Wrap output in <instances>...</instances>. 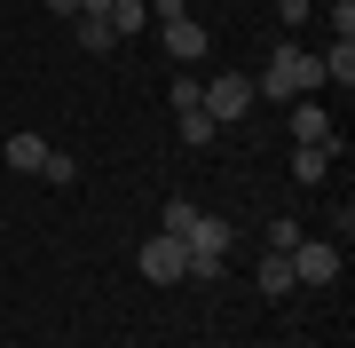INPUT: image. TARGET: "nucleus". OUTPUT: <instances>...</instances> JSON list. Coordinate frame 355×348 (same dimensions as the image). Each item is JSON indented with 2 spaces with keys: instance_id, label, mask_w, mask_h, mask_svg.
<instances>
[{
  "instance_id": "obj_10",
  "label": "nucleus",
  "mask_w": 355,
  "mask_h": 348,
  "mask_svg": "<svg viewBox=\"0 0 355 348\" xmlns=\"http://www.w3.org/2000/svg\"><path fill=\"white\" fill-rule=\"evenodd\" d=\"M103 24H111L119 40H135L142 24H150V8H142V0H111V16H103Z\"/></svg>"
},
{
  "instance_id": "obj_7",
  "label": "nucleus",
  "mask_w": 355,
  "mask_h": 348,
  "mask_svg": "<svg viewBox=\"0 0 355 348\" xmlns=\"http://www.w3.org/2000/svg\"><path fill=\"white\" fill-rule=\"evenodd\" d=\"M331 158H340V142H300V151H292V182H324Z\"/></svg>"
},
{
  "instance_id": "obj_6",
  "label": "nucleus",
  "mask_w": 355,
  "mask_h": 348,
  "mask_svg": "<svg viewBox=\"0 0 355 348\" xmlns=\"http://www.w3.org/2000/svg\"><path fill=\"white\" fill-rule=\"evenodd\" d=\"M166 56H174V64H198L205 56V24L198 16H174V24H166Z\"/></svg>"
},
{
  "instance_id": "obj_14",
  "label": "nucleus",
  "mask_w": 355,
  "mask_h": 348,
  "mask_svg": "<svg viewBox=\"0 0 355 348\" xmlns=\"http://www.w3.org/2000/svg\"><path fill=\"white\" fill-rule=\"evenodd\" d=\"M190 222H198V206H190V198H166V214H158V230H166V238H182Z\"/></svg>"
},
{
  "instance_id": "obj_13",
  "label": "nucleus",
  "mask_w": 355,
  "mask_h": 348,
  "mask_svg": "<svg viewBox=\"0 0 355 348\" xmlns=\"http://www.w3.org/2000/svg\"><path fill=\"white\" fill-rule=\"evenodd\" d=\"M79 48H87V56H111V48H119V32L103 24V16H79Z\"/></svg>"
},
{
  "instance_id": "obj_12",
  "label": "nucleus",
  "mask_w": 355,
  "mask_h": 348,
  "mask_svg": "<svg viewBox=\"0 0 355 348\" xmlns=\"http://www.w3.org/2000/svg\"><path fill=\"white\" fill-rule=\"evenodd\" d=\"M316 64H324V79H340V88H347V79H355V40H331Z\"/></svg>"
},
{
  "instance_id": "obj_21",
  "label": "nucleus",
  "mask_w": 355,
  "mask_h": 348,
  "mask_svg": "<svg viewBox=\"0 0 355 348\" xmlns=\"http://www.w3.org/2000/svg\"><path fill=\"white\" fill-rule=\"evenodd\" d=\"M308 8H316V0H277V16H284V24H308Z\"/></svg>"
},
{
  "instance_id": "obj_3",
  "label": "nucleus",
  "mask_w": 355,
  "mask_h": 348,
  "mask_svg": "<svg viewBox=\"0 0 355 348\" xmlns=\"http://www.w3.org/2000/svg\"><path fill=\"white\" fill-rule=\"evenodd\" d=\"M261 95H253V79L245 72H214V88H198V111L214 119V127H229V119H245Z\"/></svg>"
},
{
  "instance_id": "obj_22",
  "label": "nucleus",
  "mask_w": 355,
  "mask_h": 348,
  "mask_svg": "<svg viewBox=\"0 0 355 348\" xmlns=\"http://www.w3.org/2000/svg\"><path fill=\"white\" fill-rule=\"evenodd\" d=\"M48 8H55V16H79V0H48Z\"/></svg>"
},
{
  "instance_id": "obj_17",
  "label": "nucleus",
  "mask_w": 355,
  "mask_h": 348,
  "mask_svg": "<svg viewBox=\"0 0 355 348\" xmlns=\"http://www.w3.org/2000/svg\"><path fill=\"white\" fill-rule=\"evenodd\" d=\"M308 230H300V222H268V254H292V245H300Z\"/></svg>"
},
{
  "instance_id": "obj_1",
  "label": "nucleus",
  "mask_w": 355,
  "mask_h": 348,
  "mask_svg": "<svg viewBox=\"0 0 355 348\" xmlns=\"http://www.w3.org/2000/svg\"><path fill=\"white\" fill-rule=\"evenodd\" d=\"M316 88H324V64L308 48H268V72L253 79V95H268V103H308Z\"/></svg>"
},
{
  "instance_id": "obj_5",
  "label": "nucleus",
  "mask_w": 355,
  "mask_h": 348,
  "mask_svg": "<svg viewBox=\"0 0 355 348\" xmlns=\"http://www.w3.org/2000/svg\"><path fill=\"white\" fill-rule=\"evenodd\" d=\"M142 277H150V285H182V277H190V254H182V238H142Z\"/></svg>"
},
{
  "instance_id": "obj_8",
  "label": "nucleus",
  "mask_w": 355,
  "mask_h": 348,
  "mask_svg": "<svg viewBox=\"0 0 355 348\" xmlns=\"http://www.w3.org/2000/svg\"><path fill=\"white\" fill-rule=\"evenodd\" d=\"M292 135H300V142H340V127H331L324 103H292Z\"/></svg>"
},
{
  "instance_id": "obj_11",
  "label": "nucleus",
  "mask_w": 355,
  "mask_h": 348,
  "mask_svg": "<svg viewBox=\"0 0 355 348\" xmlns=\"http://www.w3.org/2000/svg\"><path fill=\"white\" fill-rule=\"evenodd\" d=\"M261 293H268V301L300 293V285H292V261H284V254H268V261H261Z\"/></svg>"
},
{
  "instance_id": "obj_4",
  "label": "nucleus",
  "mask_w": 355,
  "mask_h": 348,
  "mask_svg": "<svg viewBox=\"0 0 355 348\" xmlns=\"http://www.w3.org/2000/svg\"><path fill=\"white\" fill-rule=\"evenodd\" d=\"M284 261H292V285H331L340 277V245H324V238H300Z\"/></svg>"
},
{
  "instance_id": "obj_16",
  "label": "nucleus",
  "mask_w": 355,
  "mask_h": 348,
  "mask_svg": "<svg viewBox=\"0 0 355 348\" xmlns=\"http://www.w3.org/2000/svg\"><path fill=\"white\" fill-rule=\"evenodd\" d=\"M182 142H190V151H205V142H214V119H205V111H182Z\"/></svg>"
},
{
  "instance_id": "obj_9",
  "label": "nucleus",
  "mask_w": 355,
  "mask_h": 348,
  "mask_svg": "<svg viewBox=\"0 0 355 348\" xmlns=\"http://www.w3.org/2000/svg\"><path fill=\"white\" fill-rule=\"evenodd\" d=\"M8 167L16 174H40V167H48V142H40V135H8Z\"/></svg>"
},
{
  "instance_id": "obj_2",
  "label": "nucleus",
  "mask_w": 355,
  "mask_h": 348,
  "mask_svg": "<svg viewBox=\"0 0 355 348\" xmlns=\"http://www.w3.org/2000/svg\"><path fill=\"white\" fill-rule=\"evenodd\" d=\"M229 222L221 214H198L190 230H182V254H190V277H221V261H229Z\"/></svg>"
},
{
  "instance_id": "obj_18",
  "label": "nucleus",
  "mask_w": 355,
  "mask_h": 348,
  "mask_svg": "<svg viewBox=\"0 0 355 348\" xmlns=\"http://www.w3.org/2000/svg\"><path fill=\"white\" fill-rule=\"evenodd\" d=\"M166 103H174V111H198V79H190V72H182V79H174V88H166Z\"/></svg>"
},
{
  "instance_id": "obj_19",
  "label": "nucleus",
  "mask_w": 355,
  "mask_h": 348,
  "mask_svg": "<svg viewBox=\"0 0 355 348\" xmlns=\"http://www.w3.org/2000/svg\"><path fill=\"white\" fill-rule=\"evenodd\" d=\"M331 40H355V0H331Z\"/></svg>"
},
{
  "instance_id": "obj_15",
  "label": "nucleus",
  "mask_w": 355,
  "mask_h": 348,
  "mask_svg": "<svg viewBox=\"0 0 355 348\" xmlns=\"http://www.w3.org/2000/svg\"><path fill=\"white\" fill-rule=\"evenodd\" d=\"M40 182H55V190H64V182H79V158H71V151H48V167H40Z\"/></svg>"
},
{
  "instance_id": "obj_20",
  "label": "nucleus",
  "mask_w": 355,
  "mask_h": 348,
  "mask_svg": "<svg viewBox=\"0 0 355 348\" xmlns=\"http://www.w3.org/2000/svg\"><path fill=\"white\" fill-rule=\"evenodd\" d=\"M142 8H150L158 24H174V16H190V0H142Z\"/></svg>"
}]
</instances>
